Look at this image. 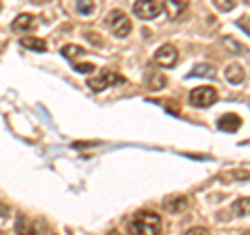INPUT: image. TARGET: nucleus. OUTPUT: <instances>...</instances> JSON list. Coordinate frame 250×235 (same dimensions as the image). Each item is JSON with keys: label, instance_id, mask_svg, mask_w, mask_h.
<instances>
[{"label": "nucleus", "instance_id": "f257e3e1", "mask_svg": "<svg viewBox=\"0 0 250 235\" xmlns=\"http://www.w3.org/2000/svg\"><path fill=\"white\" fill-rule=\"evenodd\" d=\"M127 235H161V216L154 213H138L136 218L129 223Z\"/></svg>", "mask_w": 250, "mask_h": 235}, {"label": "nucleus", "instance_id": "f03ea898", "mask_svg": "<svg viewBox=\"0 0 250 235\" xmlns=\"http://www.w3.org/2000/svg\"><path fill=\"white\" fill-rule=\"evenodd\" d=\"M106 25L117 38H125L131 31V21L123 11H111L106 17Z\"/></svg>", "mask_w": 250, "mask_h": 235}, {"label": "nucleus", "instance_id": "7ed1b4c3", "mask_svg": "<svg viewBox=\"0 0 250 235\" xmlns=\"http://www.w3.org/2000/svg\"><path fill=\"white\" fill-rule=\"evenodd\" d=\"M217 102V90L208 88V85H202L190 92V104L196 108H208Z\"/></svg>", "mask_w": 250, "mask_h": 235}, {"label": "nucleus", "instance_id": "20e7f679", "mask_svg": "<svg viewBox=\"0 0 250 235\" xmlns=\"http://www.w3.org/2000/svg\"><path fill=\"white\" fill-rule=\"evenodd\" d=\"M161 11H163V4L159 0H136L134 2L136 17H140L142 21H152L154 17H159Z\"/></svg>", "mask_w": 250, "mask_h": 235}, {"label": "nucleus", "instance_id": "39448f33", "mask_svg": "<svg viewBox=\"0 0 250 235\" xmlns=\"http://www.w3.org/2000/svg\"><path fill=\"white\" fill-rule=\"evenodd\" d=\"M121 83H125V77H121L119 73H113V71H104L98 77H92L88 81V88L92 92H103L108 85H121Z\"/></svg>", "mask_w": 250, "mask_h": 235}, {"label": "nucleus", "instance_id": "423d86ee", "mask_svg": "<svg viewBox=\"0 0 250 235\" xmlns=\"http://www.w3.org/2000/svg\"><path fill=\"white\" fill-rule=\"evenodd\" d=\"M177 60H179V52L173 44H163L161 48L154 52V62H159V65L165 67V69L175 67Z\"/></svg>", "mask_w": 250, "mask_h": 235}, {"label": "nucleus", "instance_id": "0eeeda50", "mask_svg": "<svg viewBox=\"0 0 250 235\" xmlns=\"http://www.w3.org/2000/svg\"><path fill=\"white\" fill-rule=\"evenodd\" d=\"M15 231H17V235H44L40 221H29V218L23 215L17 218V223H15Z\"/></svg>", "mask_w": 250, "mask_h": 235}, {"label": "nucleus", "instance_id": "6e6552de", "mask_svg": "<svg viewBox=\"0 0 250 235\" xmlns=\"http://www.w3.org/2000/svg\"><path fill=\"white\" fill-rule=\"evenodd\" d=\"M240 125H242V119H240L238 115H233V113H228V115L219 117V121H217V127L221 129V131H225V133L238 131Z\"/></svg>", "mask_w": 250, "mask_h": 235}, {"label": "nucleus", "instance_id": "1a4fd4ad", "mask_svg": "<svg viewBox=\"0 0 250 235\" xmlns=\"http://www.w3.org/2000/svg\"><path fill=\"white\" fill-rule=\"evenodd\" d=\"M34 15H29V13H21L15 17V21L11 23V29L13 31H17V34H25V31L29 29H34Z\"/></svg>", "mask_w": 250, "mask_h": 235}, {"label": "nucleus", "instance_id": "9d476101", "mask_svg": "<svg viewBox=\"0 0 250 235\" xmlns=\"http://www.w3.org/2000/svg\"><path fill=\"white\" fill-rule=\"evenodd\" d=\"M188 4H190V0H165V11L169 19H177L188 9Z\"/></svg>", "mask_w": 250, "mask_h": 235}, {"label": "nucleus", "instance_id": "9b49d317", "mask_svg": "<svg viewBox=\"0 0 250 235\" xmlns=\"http://www.w3.org/2000/svg\"><path fill=\"white\" fill-rule=\"evenodd\" d=\"M244 69H242V65H238V62H233V65H229L228 69H225V79H228L229 83L238 85L244 81Z\"/></svg>", "mask_w": 250, "mask_h": 235}, {"label": "nucleus", "instance_id": "f8f14e48", "mask_svg": "<svg viewBox=\"0 0 250 235\" xmlns=\"http://www.w3.org/2000/svg\"><path fill=\"white\" fill-rule=\"evenodd\" d=\"M23 48L27 50H34V52H46V42L40 40V38H34V36H27V38H21L19 42Z\"/></svg>", "mask_w": 250, "mask_h": 235}, {"label": "nucleus", "instance_id": "ddd939ff", "mask_svg": "<svg viewBox=\"0 0 250 235\" xmlns=\"http://www.w3.org/2000/svg\"><path fill=\"white\" fill-rule=\"evenodd\" d=\"M146 83H148V88L150 90H163L167 85V77L163 73H159V71H152V73H148Z\"/></svg>", "mask_w": 250, "mask_h": 235}, {"label": "nucleus", "instance_id": "4468645a", "mask_svg": "<svg viewBox=\"0 0 250 235\" xmlns=\"http://www.w3.org/2000/svg\"><path fill=\"white\" fill-rule=\"evenodd\" d=\"M165 208L169 210V213H182V210L188 208V200L184 198V196H177V198H169V200H165Z\"/></svg>", "mask_w": 250, "mask_h": 235}, {"label": "nucleus", "instance_id": "2eb2a0df", "mask_svg": "<svg viewBox=\"0 0 250 235\" xmlns=\"http://www.w3.org/2000/svg\"><path fill=\"white\" fill-rule=\"evenodd\" d=\"M61 54L65 59H69V60H77L80 57H83L85 54V50L82 48V46H75V44H67V46H62V50H61Z\"/></svg>", "mask_w": 250, "mask_h": 235}, {"label": "nucleus", "instance_id": "dca6fc26", "mask_svg": "<svg viewBox=\"0 0 250 235\" xmlns=\"http://www.w3.org/2000/svg\"><path fill=\"white\" fill-rule=\"evenodd\" d=\"M231 210L236 216H248L250 215V198H240L231 204Z\"/></svg>", "mask_w": 250, "mask_h": 235}, {"label": "nucleus", "instance_id": "f3484780", "mask_svg": "<svg viewBox=\"0 0 250 235\" xmlns=\"http://www.w3.org/2000/svg\"><path fill=\"white\" fill-rule=\"evenodd\" d=\"M213 75H215V67L210 65H196L188 73V77H213Z\"/></svg>", "mask_w": 250, "mask_h": 235}, {"label": "nucleus", "instance_id": "a211bd4d", "mask_svg": "<svg viewBox=\"0 0 250 235\" xmlns=\"http://www.w3.org/2000/svg\"><path fill=\"white\" fill-rule=\"evenodd\" d=\"M75 6H77V11H80L82 15H92L94 9H96L94 0H75Z\"/></svg>", "mask_w": 250, "mask_h": 235}, {"label": "nucleus", "instance_id": "6ab92c4d", "mask_svg": "<svg viewBox=\"0 0 250 235\" xmlns=\"http://www.w3.org/2000/svg\"><path fill=\"white\" fill-rule=\"evenodd\" d=\"M215 6L219 11H223V13H228V11H233L236 9V0H213Z\"/></svg>", "mask_w": 250, "mask_h": 235}, {"label": "nucleus", "instance_id": "aec40b11", "mask_svg": "<svg viewBox=\"0 0 250 235\" xmlns=\"http://www.w3.org/2000/svg\"><path fill=\"white\" fill-rule=\"evenodd\" d=\"M73 69L77 73H94L96 67H94L92 62H73Z\"/></svg>", "mask_w": 250, "mask_h": 235}, {"label": "nucleus", "instance_id": "412c9836", "mask_svg": "<svg viewBox=\"0 0 250 235\" xmlns=\"http://www.w3.org/2000/svg\"><path fill=\"white\" fill-rule=\"evenodd\" d=\"M236 23H238V27H242V29H244L246 34L250 36V17H248V15H244V17H240Z\"/></svg>", "mask_w": 250, "mask_h": 235}, {"label": "nucleus", "instance_id": "4be33fe9", "mask_svg": "<svg viewBox=\"0 0 250 235\" xmlns=\"http://www.w3.org/2000/svg\"><path fill=\"white\" fill-rule=\"evenodd\" d=\"M186 235H208V231H207V229H202V227H194V229L186 231Z\"/></svg>", "mask_w": 250, "mask_h": 235}, {"label": "nucleus", "instance_id": "5701e85b", "mask_svg": "<svg viewBox=\"0 0 250 235\" xmlns=\"http://www.w3.org/2000/svg\"><path fill=\"white\" fill-rule=\"evenodd\" d=\"M225 44H229V46H231V48H233L231 52H242V50H244V46H240V44H236V42H233V40H231V38H228V40H225Z\"/></svg>", "mask_w": 250, "mask_h": 235}, {"label": "nucleus", "instance_id": "b1692460", "mask_svg": "<svg viewBox=\"0 0 250 235\" xmlns=\"http://www.w3.org/2000/svg\"><path fill=\"white\" fill-rule=\"evenodd\" d=\"M231 177L233 179H248L250 173H248V171H236V173H231Z\"/></svg>", "mask_w": 250, "mask_h": 235}, {"label": "nucleus", "instance_id": "393cba45", "mask_svg": "<svg viewBox=\"0 0 250 235\" xmlns=\"http://www.w3.org/2000/svg\"><path fill=\"white\" fill-rule=\"evenodd\" d=\"M85 38H88V40H90V42H94V44H98V46H100V44H103V40H100V38H98L96 34H85Z\"/></svg>", "mask_w": 250, "mask_h": 235}, {"label": "nucleus", "instance_id": "a878e982", "mask_svg": "<svg viewBox=\"0 0 250 235\" xmlns=\"http://www.w3.org/2000/svg\"><path fill=\"white\" fill-rule=\"evenodd\" d=\"M0 235H6V233H2V231H0Z\"/></svg>", "mask_w": 250, "mask_h": 235}, {"label": "nucleus", "instance_id": "bb28decb", "mask_svg": "<svg viewBox=\"0 0 250 235\" xmlns=\"http://www.w3.org/2000/svg\"><path fill=\"white\" fill-rule=\"evenodd\" d=\"M246 2H248V4H250V0H246Z\"/></svg>", "mask_w": 250, "mask_h": 235}, {"label": "nucleus", "instance_id": "cd10ccee", "mask_svg": "<svg viewBox=\"0 0 250 235\" xmlns=\"http://www.w3.org/2000/svg\"><path fill=\"white\" fill-rule=\"evenodd\" d=\"M0 9H2V4H0Z\"/></svg>", "mask_w": 250, "mask_h": 235}, {"label": "nucleus", "instance_id": "c85d7f7f", "mask_svg": "<svg viewBox=\"0 0 250 235\" xmlns=\"http://www.w3.org/2000/svg\"><path fill=\"white\" fill-rule=\"evenodd\" d=\"M246 235H250V233H246Z\"/></svg>", "mask_w": 250, "mask_h": 235}]
</instances>
